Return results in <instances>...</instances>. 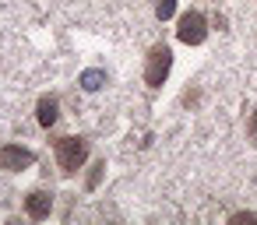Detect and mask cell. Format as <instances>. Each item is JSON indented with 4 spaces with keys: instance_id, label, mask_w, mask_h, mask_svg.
Wrapping results in <instances>:
<instances>
[{
    "instance_id": "cell-1",
    "label": "cell",
    "mask_w": 257,
    "mask_h": 225,
    "mask_svg": "<svg viewBox=\"0 0 257 225\" xmlns=\"http://www.w3.org/2000/svg\"><path fill=\"white\" fill-rule=\"evenodd\" d=\"M53 155H57L60 172L71 176V172H78V169L85 165V158H88V141H85V137H57V141H53Z\"/></svg>"
},
{
    "instance_id": "cell-2",
    "label": "cell",
    "mask_w": 257,
    "mask_h": 225,
    "mask_svg": "<svg viewBox=\"0 0 257 225\" xmlns=\"http://www.w3.org/2000/svg\"><path fill=\"white\" fill-rule=\"evenodd\" d=\"M169 71H173V50L166 43L152 46L148 57H145V81H148V88H162Z\"/></svg>"
},
{
    "instance_id": "cell-3",
    "label": "cell",
    "mask_w": 257,
    "mask_h": 225,
    "mask_svg": "<svg viewBox=\"0 0 257 225\" xmlns=\"http://www.w3.org/2000/svg\"><path fill=\"white\" fill-rule=\"evenodd\" d=\"M204 36H208V22H204L201 11H187V15H180V25H176V39H180V43H187V46H201Z\"/></svg>"
},
{
    "instance_id": "cell-4",
    "label": "cell",
    "mask_w": 257,
    "mask_h": 225,
    "mask_svg": "<svg viewBox=\"0 0 257 225\" xmlns=\"http://www.w3.org/2000/svg\"><path fill=\"white\" fill-rule=\"evenodd\" d=\"M36 165V151L22 148V144H0V169H8V172H22Z\"/></svg>"
},
{
    "instance_id": "cell-5",
    "label": "cell",
    "mask_w": 257,
    "mask_h": 225,
    "mask_svg": "<svg viewBox=\"0 0 257 225\" xmlns=\"http://www.w3.org/2000/svg\"><path fill=\"white\" fill-rule=\"evenodd\" d=\"M25 211H29V218L43 221V218H50V211H53V197H50L46 190H32V193L25 197Z\"/></svg>"
},
{
    "instance_id": "cell-6",
    "label": "cell",
    "mask_w": 257,
    "mask_h": 225,
    "mask_svg": "<svg viewBox=\"0 0 257 225\" xmlns=\"http://www.w3.org/2000/svg\"><path fill=\"white\" fill-rule=\"evenodd\" d=\"M57 116H60L57 99H53V95H43V99H39V106H36V120H39V127H53V123H57Z\"/></svg>"
},
{
    "instance_id": "cell-7",
    "label": "cell",
    "mask_w": 257,
    "mask_h": 225,
    "mask_svg": "<svg viewBox=\"0 0 257 225\" xmlns=\"http://www.w3.org/2000/svg\"><path fill=\"white\" fill-rule=\"evenodd\" d=\"M78 85H81L85 92H99V88L106 85V71H99V67H88V71H81Z\"/></svg>"
},
{
    "instance_id": "cell-8",
    "label": "cell",
    "mask_w": 257,
    "mask_h": 225,
    "mask_svg": "<svg viewBox=\"0 0 257 225\" xmlns=\"http://www.w3.org/2000/svg\"><path fill=\"white\" fill-rule=\"evenodd\" d=\"M176 15V0H159V4H155V18L159 22H169Z\"/></svg>"
},
{
    "instance_id": "cell-9",
    "label": "cell",
    "mask_w": 257,
    "mask_h": 225,
    "mask_svg": "<svg viewBox=\"0 0 257 225\" xmlns=\"http://www.w3.org/2000/svg\"><path fill=\"white\" fill-rule=\"evenodd\" d=\"M102 172H106V162H95V165H92V172H88V179H85V186H88V190H95V186L102 183Z\"/></svg>"
},
{
    "instance_id": "cell-10",
    "label": "cell",
    "mask_w": 257,
    "mask_h": 225,
    "mask_svg": "<svg viewBox=\"0 0 257 225\" xmlns=\"http://www.w3.org/2000/svg\"><path fill=\"white\" fill-rule=\"evenodd\" d=\"M229 221H232V225H243V221H246V225H253V221H257V214H250V211H236Z\"/></svg>"
},
{
    "instance_id": "cell-11",
    "label": "cell",
    "mask_w": 257,
    "mask_h": 225,
    "mask_svg": "<svg viewBox=\"0 0 257 225\" xmlns=\"http://www.w3.org/2000/svg\"><path fill=\"white\" fill-rule=\"evenodd\" d=\"M250 137H253V141H257V109H253V113H250Z\"/></svg>"
}]
</instances>
